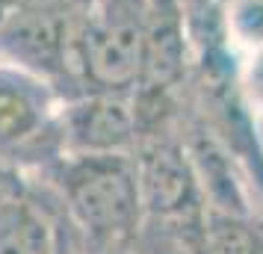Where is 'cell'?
Returning a JSON list of instances; mask_svg holds the SVG:
<instances>
[{"mask_svg": "<svg viewBox=\"0 0 263 254\" xmlns=\"http://www.w3.org/2000/svg\"><path fill=\"white\" fill-rule=\"evenodd\" d=\"M260 213L204 210V251L207 254H260Z\"/></svg>", "mask_w": 263, "mask_h": 254, "instance_id": "cell-6", "label": "cell"}, {"mask_svg": "<svg viewBox=\"0 0 263 254\" xmlns=\"http://www.w3.org/2000/svg\"><path fill=\"white\" fill-rule=\"evenodd\" d=\"M33 178L53 192L86 248H130L145 222L133 154H62Z\"/></svg>", "mask_w": 263, "mask_h": 254, "instance_id": "cell-1", "label": "cell"}, {"mask_svg": "<svg viewBox=\"0 0 263 254\" xmlns=\"http://www.w3.org/2000/svg\"><path fill=\"white\" fill-rule=\"evenodd\" d=\"M80 254H136V251H133V248H86L83 245Z\"/></svg>", "mask_w": 263, "mask_h": 254, "instance_id": "cell-10", "label": "cell"}, {"mask_svg": "<svg viewBox=\"0 0 263 254\" xmlns=\"http://www.w3.org/2000/svg\"><path fill=\"white\" fill-rule=\"evenodd\" d=\"M83 242L60 201L30 174L21 192L0 201V254H80Z\"/></svg>", "mask_w": 263, "mask_h": 254, "instance_id": "cell-5", "label": "cell"}, {"mask_svg": "<svg viewBox=\"0 0 263 254\" xmlns=\"http://www.w3.org/2000/svg\"><path fill=\"white\" fill-rule=\"evenodd\" d=\"M65 154H133L139 119L133 92H80L62 101Z\"/></svg>", "mask_w": 263, "mask_h": 254, "instance_id": "cell-4", "label": "cell"}, {"mask_svg": "<svg viewBox=\"0 0 263 254\" xmlns=\"http://www.w3.org/2000/svg\"><path fill=\"white\" fill-rule=\"evenodd\" d=\"M201 219H145L130 248L136 254H207Z\"/></svg>", "mask_w": 263, "mask_h": 254, "instance_id": "cell-7", "label": "cell"}, {"mask_svg": "<svg viewBox=\"0 0 263 254\" xmlns=\"http://www.w3.org/2000/svg\"><path fill=\"white\" fill-rule=\"evenodd\" d=\"M24 3H27V0H0V27L6 24V21H9V18H12Z\"/></svg>", "mask_w": 263, "mask_h": 254, "instance_id": "cell-9", "label": "cell"}, {"mask_svg": "<svg viewBox=\"0 0 263 254\" xmlns=\"http://www.w3.org/2000/svg\"><path fill=\"white\" fill-rule=\"evenodd\" d=\"M145 0H95L80 24L83 92H133L142 77Z\"/></svg>", "mask_w": 263, "mask_h": 254, "instance_id": "cell-3", "label": "cell"}, {"mask_svg": "<svg viewBox=\"0 0 263 254\" xmlns=\"http://www.w3.org/2000/svg\"><path fill=\"white\" fill-rule=\"evenodd\" d=\"M222 18L228 42L239 56L263 50V0H225Z\"/></svg>", "mask_w": 263, "mask_h": 254, "instance_id": "cell-8", "label": "cell"}, {"mask_svg": "<svg viewBox=\"0 0 263 254\" xmlns=\"http://www.w3.org/2000/svg\"><path fill=\"white\" fill-rule=\"evenodd\" d=\"M62 101L53 83L0 56V163L39 174L60 160Z\"/></svg>", "mask_w": 263, "mask_h": 254, "instance_id": "cell-2", "label": "cell"}, {"mask_svg": "<svg viewBox=\"0 0 263 254\" xmlns=\"http://www.w3.org/2000/svg\"><path fill=\"white\" fill-rule=\"evenodd\" d=\"M68 3H71V6H77V9L83 12V9H89V6H92L95 0H68Z\"/></svg>", "mask_w": 263, "mask_h": 254, "instance_id": "cell-11", "label": "cell"}]
</instances>
